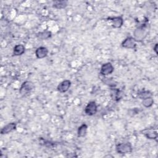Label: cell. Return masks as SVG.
<instances>
[{
  "mask_svg": "<svg viewBox=\"0 0 158 158\" xmlns=\"http://www.w3.org/2000/svg\"><path fill=\"white\" fill-rule=\"evenodd\" d=\"M148 31L145 27H137L133 31V38L136 41H143L147 36Z\"/></svg>",
  "mask_w": 158,
  "mask_h": 158,
  "instance_id": "7a4b0ae2",
  "label": "cell"
},
{
  "mask_svg": "<svg viewBox=\"0 0 158 158\" xmlns=\"http://www.w3.org/2000/svg\"><path fill=\"white\" fill-rule=\"evenodd\" d=\"M101 80L104 83L109 85L110 87H115L116 86V84H115L116 83L112 78H106L105 76H102V77L101 78Z\"/></svg>",
  "mask_w": 158,
  "mask_h": 158,
  "instance_id": "d6986e66",
  "label": "cell"
},
{
  "mask_svg": "<svg viewBox=\"0 0 158 158\" xmlns=\"http://www.w3.org/2000/svg\"><path fill=\"white\" fill-rule=\"evenodd\" d=\"M110 96L115 101H118L122 98V92L117 88L112 87L110 89Z\"/></svg>",
  "mask_w": 158,
  "mask_h": 158,
  "instance_id": "7c38bea8",
  "label": "cell"
},
{
  "mask_svg": "<svg viewBox=\"0 0 158 158\" xmlns=\"http://www.w3.org/2000/svg\"><path fill=\"white\" fill-rule=\"evenodd\" d=\"M87 130H88V125L86 124L83 123L82 125H81L78 128V130H77L78 137H80V138L85 137L86 135Z\"/></svg>",
  "mask_w": 158,
  "mask_h": 158,
  "instance_id": "2e32d148",
  "label": "cell"
},
{
  "mask_svg": "<svg viewBox=\"0 0 158 158\" xmlns=\"http://www.w3.org/2000/svg\"><path fill=\"white\" fill-rule=\"evenodd\" d=\"M115 150L119 154H126L131 153L133 148L130 143H121L116 145Z\"/></svg>",
  "mask_w": 158,
  "mask_h": 158,
  "instance_id": "6da1fadb",
  "label": "cell"
},
{
  "mask_svg": "<svg viewBox=\"0 0 158 158\" xmlns=\"http://www.w3.org/2000/svg\"><path fill=\"white\" fill-rule=\"evenodd\" d=\"M157 43H156V44H155V46H154V47L153 48V49H154V51H155V52H156V54L157 55Z\"/></svg>",
  "mask_w": 158,
  "mask_h": 158,
  "instance_id": "ffe728a7",
  "label": "cell"
},
{
  "mask_svg": "<svg viewBox=\"0 0 158 158\" xmlns=\"http://www.w3.org/2000/svg\"><path fill=\"white\" fill-rule=\"evenodd\" d=\"M107 20L112 22V26L114 28H119L122 27L123 24V19L120 16L108 17Z\"/></svg>",
  "mask_w": 158,
  "mask_h": 158,
  "instance_id": "52a82bcc",
  "label": "cell"
},
{
  "mask_svg": "<svg viewBox=\"0 0 158 158\" xmlns=\"http://www.w3.org/2000/svg\"><path fill=\"white\" fill-rule=\"evenodd\" d=\"M154 104V99L152 97H148L142 99V104L144 107L148 108L151 107Z\"/></svg>",
  "mask_w": 158,
  "mask_h": 158,
  "instance_id": "e0dca14e",
  "label": "cell"
},
{
  "mask_svg": "<svg viewBox=\"0 0 158 158\" xmlns=\"http://www.w3.org/2000/svg\"><path fill=\"white\" fill-rule=\"evenodd\" d=\"M25 48L23 44H16L13 49V55L15 56H21L25 52Z\"/></svg>",
  "mask_w": 158,
  "mask_h": 158,
  "instance_id": "4fadbf2b",
  "label": "cell"
},
{
  "mask_svg": "<svg viewBox=\"0 0 158 158\" xmlns=\"http://www.w3.org/2000/svg\"><path fill=\"white\" fill-rule=\"evenodd\" d=\"M16 123L15 122H11L9 123L8 124L6 125L4 127H3L1 130V135H5L8 134L9 133L12 131L13 130L16 129Z\"/></svg>",
  "mask_w": 158,
  "mask_h": 158,
  "instance_id": "8fae6325",
  "label": "cell"
},
{
  "mask_svg": "<svg viewBox=\"0 0 158 158\" xmlns=\"http://www.w3.org/2000/svg\"><path fill=\"white\" fill-rule=\"evenodd\" d=\"M136 41L133 37L128 36L126 38L122 43V47L127 49H135L136 48Z\"/></svg>",
  "mask_w": 158,
  "mask_h": 158,
  "instance_id": "8992f818",
  "label": "cell"
},
{
  "mask_svg": "<svg viewBox=\"0 0 158 158\" xmlns=\"http://www.w3.org/2000/svg\"><path fill=\"white\" fill-rule=\"evenodd\" d=\"M114 70V67L110 62H106L102 65L100 69V74L102 76H107L111 74Z\"/></svg>",
  "mask_w": 158,
  "mask_h": 158,
  "instance_id": "5b68a950",
  "label": "cell"
},
{
  "mask_svg": "<svg viewBox=\"0 0 158 158\" xmlns=\"http://www.w3.org/2000/svg\"><path fill=\"white\" fill-rule=\"evenodd\" d=\"M67 1L64 0H59V1H54L52 2V7L57 9H64L67 6Z\"/></svg>",
  "mask_w": 158,
  "mask_h": 158,
  "instance_id": "9a60e30c",
  "label": "cell"
},
{
  "mask_svg": "<svg viewBox=\"0 0 158 158\" xmlns=\"http://www.w3.org/2000/svg\"><path fill=\"white\" fill-rule=\"evenodd\" d=\"M34 88L33 83L30 81H25L19 89L20 95L24 96L29 94Z\"/></svg>",
  "mask_w": 158,
  "mask_h": 158,
  "instance_id": "3957f363",
  "label": "cell"
},
{
  "mask_svg": "<svg viewBox=\"0 0 158 158\" xmlns=\"http://www.w3.org/2000/svg\"><path fill=\"white\" fill-rule=\"evenodd\" d=\"M35 56L38 59H43L46 57L48 54V49L44 46H40L36 48L35 50Z\"/></svg>",
  "mask_w": 158,
  "mask_h": 158,
  "instance_id": "30bf717a",
  "label": "cell"
},
{
  "mask_svg": "<svg viewBox=\"0 0 158 158\" xmlns=\"http://www.w3.org/2000/svg\"><path fill=\"white\" fill-rule=\"evenodd\" d=\"M138 96L141 99H143L148 97H152V93L148 90H143L138 93Z\"/></svg>",
  "mask_w": 158,
  "mask_h": 158,
  "instance_id": "ac0fdd59",
  "label": "cell"
},
{
  "mask_svg": "<svg viewBox=\"0 0 158 158\" xmlns=\"http://www.w3.org/2000/svg\"><path fill=\"white\" fill-rule=\"evenodd\" d=\"M98 111V106L95 101H89L85 108V113L89 116L94 115Z\"/></svg>",
  "mask_w": 158,
  "mask_h": 158,
  "instance_id": "277c9868",
  "label": "cell"
},
{
  "mask_svg": "<svg viewBox=\"0 0 158 158\" xmlns=\"http://www.w3.org/2000/svg\"><path fill=\"white\" fill-rule=\"evenodd\" d=\"M141 132L148 139H156L157 138V130H153V128H145Z\"/></svg>",
  "mask_w": 158,
  "mask_h": 158,
  "instance_id": "ba28073f",
  "label": "cell"
},
{
  "mask_svg": "<svg viewBox=\"0 0 158 158\" xmlns=\"http://www.w3.org/2000/svg\"><path fill=\"white\" fill-rule=\"evenodd\" d=\"M71 86V81L69 80H65L60 82L57 86V90L61 93H65L69 90Z\"/></svg>",
  "mask_w": 158,
  "mask_h": 158,
  "instance_id": "9c48e42d",
  "label": "cell"
},
{
  "mask_svg": "<svg viewBox=\"0 0 158 158\" xmlns=\"http://www.w3.org/2000/svg\"><path fill=\"white\" fill-rule=\"evenodd\" d=\"M36 37L40 40H45L50 38L52 36V33L50 31L44 30L36 33Z\"/></svg>",
  "mask_w": 158,
  "mask_h": 158,
  "instance_id": "5bb4252c",
  "label": "cell"
}]
</instances>
